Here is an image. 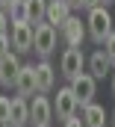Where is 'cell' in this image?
<instances>
[{"label": "cell", "mask_w": 115, "mask_h": 127, "mask_svg": "<svg viewBox=\"0 0 115 127\" xmlns=\"http://www.w3.org/2000/svg\"><path fill=\"white\" fill-rule=\"evenodd\" d=\"M88 35L97 41V44H103V38L112 32V15L106 12V6H94V9H88Z\"/></svg>", "instance_id": "cell-1"}, {"label": "cell", "mask_w": 115, "mask_h": 127, "mask_svg": "<svg viewBox=\"0 0 115 127\" xmlns=\"http://www.w3.org/2000/svg\"><path fill=\"white\" fill-rule=\"evenodd\" d=\"M32 50H35L41 59H47V56L56 50V27H53V24H47V21L35 24V32H32Z\"/></svg>", "instance_id": "cell-2"}, {"label": "cell", "mask_w": 115, "mask_h": 127, "mask_svg": "<svg viewBox=\"0 0 115 127\" xmlns=\"http://www.w3.org/2000/svg\"><path fill=\"white\" fill-rule=\"evenodd\" d=\"M56 115L62 121H68L71 115H77V109H80V97L74 95V89L71 86H65V89H56Z\"/></svg>", "instance_id": "cell-3"}, {"label": "cell", "mask_w": 115, "mask_h": 127, "mask_svg": "<svg viewBox=\"0 0 115 127\" xmlns=\"http://www.w3.org/2000/svg\"><path fill=\"white\" fill-rule=\"evenodd\" d=\"M83 65H86V53H83V47H68L65 53H62V74L68 77V80H74L77 74H83Z\"/></svg>", "instance_id": "cell-4"}, {"label": "cell", "mask_w": 115, "mask_h": 127, "mask_svg": "<svg viewBox=\"0 0 115 127\" xmlns=\"http://www.w3.org/2000/svg\"><path fill=\"white\" fill-rule=\"evenodd\" d=\"M71 89H74V95L80 97V106H86L88 100L94 97V89H97V77L91 74V71H83V74H77L74 80H71Z\"/></svg>", "instance_id": "cell-5"}, {"label": "cell", "mask_w": 115, "mask_h": 127, "mask_svg": "<svg viewBox=\"0 0 115 127\" xmlns=\"http://www.w3.org/2000/svg\"><path fill=\"white\" fill-rule=\"evenodd\" d=\"M32 32H35V27H32L29 21H15V24H12V47H15L18 53L32 50Z\"/></svg>", "instance_id": "cell-6"}, {"label": "cell", "mask_w": 115, "mask_h": 127, "mask_svg": "<svg viewBox=\"0 0 115 127\" xmlns=\"http://www.w3.org/2000/svg\"><path fill=\"white\" fill-rule=\"evenodd\" d=\"M62 35H65V41H68V47H83V38H86V24L80 21V18H68L62 27Z\"/></svg>", "instance_id": "cell-7"}, {"label": "cell", "mask_w": 115, "mask_h": 127, "mask_svg": "<svg viewBox=\"0 0 115 127\" xmlns=\"http://www.w3.org/2000/svg\"><path fill=\"white\" fill-rule=\"evenodd\" d=\"M15 89H18V95H21V97L38 92V83H35V65H21L18 77H15Z\"/></svg>", "instance_id": "cell-8"}, {"label": "cell", "mask_w": 115, "mask_h": 127, "mask_svg": "<svg viewBox=\"0 0 115 127\" xmlns=\"http://www.w3.org/2000/svg\"><path fill=\"white\" fill-rule=\"evenodd\" d=\"M50 115H53V103L44 95H35L32 103H29V118H32V124H50Z\"/></svg>", "instance_id": "cell-9"}, {"label": "cell", "mask_w": 115, "mask_h": 127, "mask_svg": "<svg viewBox=\"0 0 115 127\" xmlns=\"http://www.w3.org/2000/svg\"><path fill=\"white\" fill-rule=\"evenodd\" d=\"M68 18H71V3H68V0H47V15H44L47 24L62 27Z\"/></svg>", "instance_id": "cell-10"}, {"label": "cell", "mask_w": 115, "mask_h": 127, "mask_svg": "<svg viewBox=\"0 0 115 127\" xmlns=\"http://www.w3.org/2000/svg\"><path fill=\"white\" fill-rule=\"evenodd\" d=\"M29 121V103H27V97H12L9 100V124L12 127H27Z\"/></svg>", "instance_id": "cell-11"}, {"label": "cell", "mask_w": 115, "mask_h": 127, "mask_svg": "<svg viewBox=\"0 0 115 127\" xmlns=\"http://www.w3.org/2000/svg\"><path fill=\"white\" fill-rule=\"evenodd\" d=\"M18 71H21V59H18L12 50H9L6 56H0V80H3L6 86H15Z\"/></svg>", "instance_id": "cell-12"}, {"label": "cell", "mask_w": 115, "mask_h": 127, "mask_svg": "<svg viewBox=\"0 0 115 127\" xmlns=\"http://www.w3.org/2000/svg\"><path fill=\"white\" fill-rule=\"evenodd\" d=\"M83 124L86 127H106V109L94 100H88L83 106Z\"/></svg>", "instance_id": "cell-13"}, {"label": "cell", "mask_w": 115, "mask_h": 127, "mask_svg": "<svg viewBox=\"0 0 115 127\" xmlns=\"http://www.w3.org/2000/svg\"><path fill=\"white\" fill-rule=\"evenodd\" d=\"M21 6H24V18H27L32 27L41 24L44 15H47V0H21Z\"/></svg>", "instance_id": "cell-14"}, {"label": "cell", "mask_w": 115, "mask_h": 127, "mask_svg": "<svg viewBox=\"0 0 115 127\" xmlns=\"http://www.w3.org/2000/svg\"><path fill=\"white\" fill-rule=\"evenodd\" d=\"M109 68H112V59L106 56V50H94L91 56H88V71L100 80V77H106L109 74Z\"/></svg>", "instance_id": "cell-15"}, {"label": "cell", "mask_w": 115, "mask_h": 127, "mask_svg": "<svg viewBox=\"0 0 115 127\" xmlns=\"http://www.w3.org/2000/svg\"><path fill=\"white\" fill-rule=\"evenodd\" d=\"M53 77H56V74H53L50 62L41 59V62L35 65V83H38V92H50V89H53Z\"/></svg>", "instance_id": "cell-16"}, {"label": "cell", "mask_w": 115, "mask_h": 127, "mask_svg": "<svg viewBox=\"0 0 115 127\" xmlns=\"http://www.w3.org/2000/svg\"><path fill=\"white\" fill-rule=\"evenodd\" d=\"M103 50H106V56H109V59L115 62V30L109 32L106 38H103Z\"/></svg>", "instance_id": "cell-17"}, {"label": "cell", "mask_w": 115, "mask_h": 127, "mask_svg": "<svg viewBox=\"0 0 115 127\" xmlns=\"http://www.w3.org/2000/svg\"><path fill=\"white\" fill-rule=\"evenodd\" d=\"M9 35V18H6V9H0V38Z\"/></svg>", "instance_id": "cell-18"}, {"label": "cell", "mask_w": 115, "mask_h": 127, "mask_svg": "<svg viewBox=\"0 0 115 127\" xmlns=\"http://www.w3.org/2000/svg\"><path fill=\"white\" fill-rule=\"evenodd\" d=\"M65 127H86V124H83V118H77V115H71V118L65 121Z\"/></svg>", "instance_id": "cell-19"}, {"label": "cell", "mask_w": 115, "mask_h": 127, "mask_svg": "<svg viewBox=\"0 0 115 127\" xmlns=\"http://www.w3.org/2000/svg\"><path fill=\"white\" fill-rule=\"evenodd\" d=\"M6 53H9V35L0 38V56H6Z\"/></svg>", "instance_id": "cell-20"}, {"label": "cell", "mask_w": 115, "mask_h": 127, "mask_svg": "<svg viewBox=\"0 0 115 127\" xmlns=\"http://www.w3.org/2000/svg\"><path fill=\"white\" fill-rule=\"evenodd\" d=\"M18 3H21V0H0V9H9V12H12Z\"/></svg>", "instance_id": "cell-21"}, {"label": "cell", "mask_w": 115, "mask_h": 127, "mask_svg": "<svg viewBox=\"0 0 115 127\" xmlns=\"http://www.w3.org/2000/svg\"><path fill=\"white\" fill-rule=\"evenodd\" d=\"M94 6H100V0H80V9H94Z\"/></svg>", "instance_id": "cell-22"}, {"label": "cell", "mask_w": 115, "mask_h": 127, "mask_svg": "<svg viewBox=\"0 0 115 127\" xmlns=\"http://www.w3.org/2000/svg\"><path fill=\"white\" fill-rule=\"evenodd\" d=\"M71 3V9H80V0H68Z\"/></svg>", "instance_id": "cell-23"}, {"label": "cell", "mask_w": 115, "mask_h": 127, "mask_svg": "<svg viewBox=\"0 0 115 127\" xmlns=\"http://www.w3.org/2000/svg\"><path fill=\"white\" fill-rule=\"evenodd\" d=\"M109 3H112V0H100V6H109Z\"/></svg>", "instance_id": "cell-24"}, {"label": "cell", "mask_w": 115, "mask_h": 127, "mask_svg": "<svg viewBox=\"0 0 115 127\" xmlns=\"http://www.w3.org/2000/svg\"><path fill=\"white\" fill-rule=\"evenodd\" d=\"M0 127H12V124H9V121H0Z\"/></svg>", "instance_id": "cell-25"}, {"label": "cell", "mask_w": 115, "mask_h": 127, "mask_svg": "<svg viewBox=\"0 0 115 127\" xmlns=\"http://www.w3.org/2000/svg\"><path fill=\"white\" fill-rule=\"evenodd\" d=\"M112 95H115V74H112Z\"/></svg>", "instance_id": "cell-26"}, {"label": "cell", "mask_w": 115, "mask_h": 127, "mask_svg": "<svg viewBox=\"0 0 115 127\" xmlns=\"http://www.w3.org/2000/svg\"><path fill=\"white\" fill-rule=\"evenodd\" d=\"M35 127H50V124H35Z\"/></svg>", "instance_id": "cell-27"}, {"label": "cell", "mask_w": 115, "mask_h": 127, "mask_svg": "<svg viewBox=\"0 0 115 127\" xmlns=\"http://www.w3.org/2000/svg\"><path fill=\"white\" fill-rule=\"evenodd\" d=\"M112 127H115V112H112Z\"/></svg>", "instance_id": "cell-28"}, {"label": "cell", "mask_w": 115, "mask_h": 127, "mask_svg": "<svg viewBox=\"0 0 115 127\" xmlns=\"http://www.w3.org/2000/svg\"><path fill=\"white\" fill-rule=\"evenodd\" d=\"M112 68H115V62H112Z\"/></svg>", "instance_id": "cell-29"}, {"label": "cell", "mask_w": 115, "mask_h": 127, "mask_svg": "<svg viewBox=\"0 0 115 127\" xmlns=\"http://www.w3.org/2000/svg\"><path fill=\"white\" fill-rule=\"evenodd\" d=\"M0 83H3V80H0Z\"/></svg>", "instance_id": "cell-30"}]
</instances>
